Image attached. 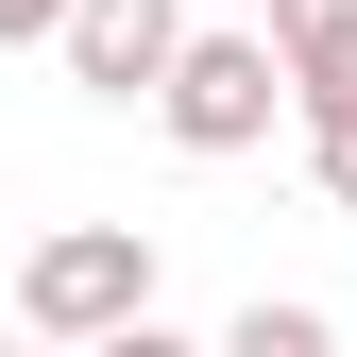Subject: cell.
<instances>
[{"label": "cell", "mask_w": 357, "mask_h": 357, "mask_svg": "<svg viewBox=\"0 0 357 357\" xmlns=\"http://www.w3.org/2000/svg\"><path fill=\"white\" fill-rule=\"evenodd\" d=\"M153 119H170L188 153H255V137L289 119V52H273V17H204L188 52H170Z\"/></svg>", "instance_id": "7a4b0ae2"}, {"label": "cell", "mask_w": 357, "mask_h": 357, "mask_svg": "<svg viewBox=\"0 0 357 357\" xmlns=\"http://www.w3.org/2000/svg\"><path fill=\"white\" fill-rule=\"evenodd\" d=\"M52 357H68V340H52Z\"/></svg>", "instance_id": "30bf717a"}, {"label": "cell", "mask_w": 357, "mask_h": 357, "mask_svg": "<svg viewBox=\"0 0 357 357\" xmlns=\"http://www.w3.org/2000/svg\"><path fill=\"white\" fill-rule=\"evenodd\" d=\"M137 306H153V221H52V238H34L17 255V324L34 340H119V324H137Z\"/></svg>", "instance_id": "6da1fadb"}, {"label": "cell", "mask_w": 357, "mask_h": 357, "mask_svg": "<svg viewBox=\"0 0 357 357\" xmlns=\"http://www.w3.org/2000/svg\"><path fill=\"white\" fill-rule=\"evenodd\" d=\"M289 52V119H357V0H273Z\"/></svg>", "instance_id": "277c9868"}, {"label": "cell", "mask_w": 357, "mask_h": 357, "mask_svg": "<svg viewBox=\"0 0 357 357\" xmlns=\"http://www.w3.org/2000/svg\"><path fill=\"white\" fill-rule=\"evenodd\" d=\"M34 34H68V0H0V52H34Z\"/></svg>", "instance_id": "ba28073f"}, {"label": "cell", "mask_w": 357, "mask_h": 357, "mask_svg": "<svg viewBox=\"0 0 357 357\" xmlns=\"http://www.w3.org/2000/svg\"><path fill=\"white\" fill-rule=\"evenodd\" d=\"M306 170H324V204L357 221V119H306Z\"/></svg>", "instance_id": "8992f818"}, {"label": "cell", "mask_w": 357, "mask_h": 357, "mask_svg": "<svg viewBox=\"0 0 357 357\" xmlns=\"http://www.w3.org/2000/svg\"><path fill=\"white\" fill-rule=\"evenodd\" d=\"M221 357H340V324H324V306H289V289H255L238 324H221Z\"/></svg>", "instance_id": "5b68a950"}, {"label": "cell", "mask_w": 357, "mask_h": 357, "mask_svg": "<svg viewBox=\"0 0 357 357\" xmlns=\"http://www.w3.org/2000/svg\"><path fill=\"white\" fill-rule=\"evenodd\" d=\"M85 357H221V340H170L153 306H137V324H119V340H85Z\"/></svg>", "instance_id": "52a82bcc"}, {"label": "cell", "mask_w": 357, "mask_h": 357, "mask_svg": "<svg viewBox=\"0 0 357 357\" xmlns=\"http://www.w3.org/2000/svg\"><path fill=\"white\" fill-rule=\"evenodd\" d=\"M221 17H238V0H221ZM255 17H273V0H255Z\"/></svg>", "instance_id": "9c48e42d"}, {"label": "cell", "mask_w": 357, "mask_h": 357, "mask_svg": "<svg viewBox=\"0 0 357 357\" xmlns=\"http://www.w3.org/2000/svg\"><path fill=\"white\" fill-rule=\"evenodd\" d=\"M52 52H68L85 102H153L170 52H188V0H68V34H52Z\"/></svg>", "instance_id": "3957f363"}]
</instances>
